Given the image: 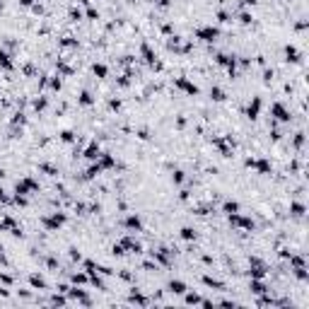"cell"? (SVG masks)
I'll return each mask as SVG.
<instances>
[{"mask_svg":"<svg viewBox=\"0 0 309 309\" xmlns=\"http://www.w3.org/2000/svg\"><path fill=\"white\" fill-rule=\"evenodd\" d=\"M169 287H172V292H184V285L181 283H172Z\"/></svg>","mask_w":309,"mask_h":309,"instance_id":"6da1fadb","label":"cell"}]
</instances>
